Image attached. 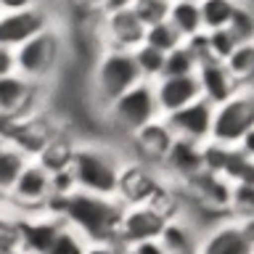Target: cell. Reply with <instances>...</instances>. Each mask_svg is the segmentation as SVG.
I'll return each mask as SVG.
<instances>
[{
	"label": "cell",
	"mask_w": 254,
	"mask_h": 254,
	"mask_svg": "<svg viewBox=\"0 0 254 254\" xmlns=\"http://www.w3.org/2000/svg\"><path fill=\"white\" fill-rule=\"evenodd\" d=\"M167 21L178 29L183 40L193 37L201 32V13H198V0H170Z\"/></svg>",
	"instance_id": "cell-20"
},
{
	"label": "cell",
	"mask_w": 254,
	"mask_h": 254,
	"mask_svg": "<svg viewBox=\"0 0 254 254\" xmlns=\"http://www.w3.org/2000/svg\"><path fill=\"white\" fill-rule=\"evenodd\" d=\"M143 43H148L151 48H156V51H162V53H170L172 48H178L183 43V37L178 35V29L164 19V21H156V24H151V27H146Z\"/></svg>",
	"instance_id": "cell-26"
},
{
	"label": "cell",
	"mask_w": 254,
	"mask_h": 254,
	"mask_svg": "<svg viewBox=\"0 0 254 254\" xmlns=\"http://www.w3.org/2000/svg\"><path fill=\"white\" fill-rule=\"evenodd\" d=\"M140 82L138 66L132 61V51H111L101 48L90 74V98L101 111H106L111 101H117L132 85Z\"/></svg>",
	"instance_id": "cell-3"
},
{
	"label": "cell",
	"mask_w": 254,
	"mask_h": 254,
	"mask_svg": "<svg viewBox=\"0 0 254 254\" xmlns=\"http://www.w3.org/2000/svg\"><path fill=\"white\" fill-rule=\"evenodd\" d=\"M198 170H201V146L178 140V138L172 140L162 167H159L162 178L175 183V186H180L183 180H188L190 175H196Z\"/></svg>",
	"instance_id": "cell-17"
},
{
	"label": "cell",
	"mask_w": 254,
	"mask_h": 254,
	"mask_svg": "<svg viewBox=\"0 0 254 254\" xmlns=\"http://www.w3.org/2000/svg\"><path fill=\"white\" fill-rule=\"evenodd\" d=\"M135 0H103V11H125V8H132Z\"/></svg>",
	"instance_id": "cell-36"
},
{
	"label": "cell",
	"mask_w": 254,
	"mask_h": 254,
	"mask_svg": "<svg viewBox=\"0 0 254 254\" xmlns=\"http://www.w3.org/2000/svg\"><path fill=\"white\" fill-rule=\"evenodd\" d=\"M122 254H132V252H130V249H125V252H122Z\"/></svg>",
	"instance_id": "cell-38"
},
{
	"label": "cell",
	"mask_w": 254,
	"mask_h": 254,
	"mask_svg": "<svg viewBox=\"0 0 254 254\" xmlns=\"http://www.w3.org/2000/svg\"><path fill=\"white\" fill-rule=\"evenodd\" d=\"M125 206L114 196H98L87 190H71L61 198H51L45 212L56 214L64 225L77 230L87 244L117 241L119 220Z\"/></svg>",
	"instance_id": "cell-1"
},
{
	"label": "cell",
	"mask_w": 254,
	"mask_h": 254,
	"mask_svg": "<svg viewBox=\"0 0 254 254\" xmlns=\"http://www.w3.org/2000/svg\"><path fill=\"white\" fill-rule=\"evenodd\" d=\"M85 246H87L85 238L79 236L77 230H71L61 222L59 233H56V238L51 241L45 254H85Z\"/></svg>",
	"instance_id": "cell-28"
},
{
	"label": "cell",
	"mask_w": 254,
	"mask_h": 254,
	"mask_svg": "<svg viewBox=\"0 0 254 254\" xmlns=\"http://www.w3.org/2000/svg\"><path fill=\"white\" fill-rule=\"evenodd\" d=\"M143 32H146V27L138 21L132 8L101 13L98 35H101L103 48H111V51H135L143 43Z\"/></svg>",
	"instance_id": "cell-11"
},
{
	"label": "cell",
	"mask_w": 254,
	"mask_h": 254,
	"mask_svg": "<svg viewBox=\"0 0 254 254\" xmlns=\"http://www.w3.org/2000/svg\"><path fill=\"white\" fill-rule=\"evenodd\" d=\"M196 85H198V93H201L204 101H209L212 106H217V103H222L225 98H230L238 87L236 79L230 77V71L225 69V64L222 61H214V59H204L196 64ZM246 87V85H244Z\"/></svg>",
	"instance_id": "cell-15"
},
{
	"label": "cell",
	"mask_w": 254,
	"mask_h": 254,
	"mask_svg": "<svg viewBox=\"0 0 254 254\" xmlns=\"http://www.w3.org/2000/svg\"><path fill=\"white\" fill-rule=\"evenodd\" d=\"M244 0H198V13H201V32L212 29H225L233 19L236 8ZM252 3V0H246Z\"/></svg>",
	"instance_id": "cell-21"
},
{
	"label": "cell",
	"mask_w": 254,
	"mask_h": 254,
	"mask_svg": "<svg viewBox=\"0 0 254 254\" xmlns=\"http://www.w3.org/2000/svg\"><path fill=\"white\" fill-rule=\"evenodd\" d=\"M198 238H201V228L188 214L180 212L164 222L162 233H159V244L164 246L167 254H196Z\"/></svg>",
	"instance_id": "cell-18"
},
{
	"label": "cell",
	"mask_w": 254,
	"mask_h": 254,
	"mask_svg": "<svg viewBox=\"0 0 254 254\" xmlns=\"http://www.w3.org/2000/svg\"><path fill=\"white\" fill-rule=\"evenodd\" d=\"M196 254H254V217L225 214L201 230Z\"/></svg>",
	"instance_id": "cell-7"
},
{
	"label": "cell",
	"mask_w": 254,
	"mask_h": 254,
	"mask_svg": "<svg viewBox=\"0 0 254 254\" xmlns=\"http://www.w3.org/2000/svg\"><path fill=\"white\" fill-rule=\"evenodd\" d=\"M74 8H79V11H87V13H103V0H69Z\"/></svg>",
	"instance_id": "cell-35"
},
{
	"label": "cell",
	"mask_w": 254,
	"mask_h": 254,
	"mask_svg": "<svg viewBox=\"0 0 254 254\" xmlns=\"http://www.w3.org/2000/svg\"><path fill=\"white\" fill-rule=\"evenodd\" d=\"M125 162V151L109 146V143H77L69 162V172L74 178L77 190L114 196Z\"/></svg>",
	"instance_id": "cell-2"
},
{
	"label": "cell",
	"mask_w": 254,
	"mask_h": 254,
	"mask_svg": "<svg viewBox=\"0 0 254 254\" xmlns=\"http://www.w3.org/2000/svg\"><path fill=\"white\" fill-rule=\"evenodd\" d=\"M167 11H170V0H135L132 3V13L138 16V21L143 24V27L164 21Z\"/></svg>",
	"instance_id": "cell-29"
},
{
	"label": "cell",
	"mask_w": 254,
	"mask_h": 254,
	"mask_svg": "<svg viewBox=\"0 0 254 254\" xmlns=\"http://www.w3.org/2000/svg\"><path fill=\"white\" fill-rule=\"evenodd\" d=\"M0 13H3V11H0Z\"/></svg>",
	"instance_id": "cell-39"
},
{
	"label": "cell",
	"mask_w": 254,
	"mask_h": 254,
	"mask_svg": "<svg viewBox=\"0 0 254 254\" xmlns=\"http://www.w3.org/2000/svg\"><path fill=\"white\" fill-rule=\"evenodd\" d=\"M172 140L175 138H172V132L167 130L162 117L154 119V122H148L146 127H140L138 132H132L130 138H127V143L135 148V162L146 164L151 170H159V167H162Z\"/></svg>",
	"instance_id": "cell-13"
},
{
	"label": "cell",
	"mask_w": 254,
	"mask_h": 254,
	"mask_svg": "<svg viewBox=\"0 0 254 254\" xmlns=\"http://www.w3.org/2000/svg\"><path fill=\"white\" fill-rule=\"evenodd\" d=\"M103 117H106L111 130L119 132L125 140L130 138L132 132H138L140 127H146L148 122L159 119L162 114H159L151 82L140 79L138 85H132L127 93H122L117 101L109 103L106 111H103Z\"/></svg>",
	"instance_id": "cell-6"
},
{
	"label": "cell",
	"mask_w": 254,
	"mask_h": 254,
	"mask_svg": "<svg viewBox=\"0 0 254 254\" xmlns=\"http://www.w3.org/2000/svg\"><path fill=\"white\" fill-rule=\"evenodd\" d=\"M230 35H233L236 43H254V11H252V3H244L236 8L233 19L225 27Z\"/></svg>",
	"instance_id": "cell-27"
},
{
	"label": "cell",
	"mask_w": 254,
	"mask_h": 254,
	"mask_svg": "<svg viewBox=\"0 0 254 254\" xmlns=\"http://www.w3.org/2000/svg\"><path fill=\"white\" fill-rule=\"evenodd\" d=\"M53 24H59V19L48 3L21 8V11H3L0 13V45L16 51L19 45H24L27 40L45 32Z\"/></svg>",
	"instance_id": "cell-9"
},
{
	"label": "cell",
	"mask_w": 254,
	"mask_h": 254,
	"mask_svg": "<svg viewBox=\"0 0 254 254\" xmlns=\"http://www.w3.org/2000/svg\"><path fill=\"white\" fill-rule=\"evenodd\" d=\"M196 71V59L188 51L186 43H180L178 48H172L170 53H164V66L162 77H188Z\"/></svg>",
	"instance_id": "cell-25"
},
{
	"label": "cell",
	"mask_w": 254,
	"mask_h": 254,
	"mask_svg": "<svg viewBox=\"0 0 254 254\" xmlns=\"http://www.w3.org/2000/svg\"><path fill=\"white\" fill-rule=\"evenodd\" d=\"M27 162L29 156L21 148H16L5 135H0V204H5L16 178H19V172L24 170Z\"/></svg>",
	"instance_id": "cell-19"
},
{
	"label": "cell",
	"mask_w": 254,
	"mask_h": 254,
	"mask_svg": "<svg viewBox=\"0 0 254 254\" xmlns=\"http://www.w3.org/2000/svg\"><path fill=\"white\" fill-rule=\"evenodd\" d=\"M167 130L172 132V138L186 140V143H196L204 146L209 140V127H212V103L204 98H196L193 103L183 106L172 114L162 117Z\"/></svg>",
	"instance_id": "cell-10"
},
{
	"label": "cell",
	"mask_w": 254,
	"mask_h": 254,
	"mask_svg": "<svg viewBox=\"0 0 254 254\" xmlns=\"http://www.w3.org/2000/svg\"><path fill=\"white\" fill-rule=\"evenodd\" d=\"M225 69L230 71V77L236 79L238 85H252L254 82V43H241L233 48V53L228 56Z\"/></svg>",
	"instance_id": "cell-23"
},
{
	"label": "cell",
	"mask_w": 254,
	"mask_h": 254,
	"mask_svg": "<svg viewBox=\"0 0 254 254\" xmlns=\"http://www.w3.org/2000/svg\"><path fill=\"white\" fill-rule=\"evenodd\" d=\"M11 71H16L13 51H11V48H3V45H0V77L11 74Z\"/></svg>",
	"instance_id": "cell-33"
},
{
	"label": "cell",
	"mask_w": 254,
	"mask_h": 254,
	"mask_svg": "<svg viewBox=\"0 0 254 254\" xmlns=\"http://www.w3.org/2000/svg\"><path fill=\"white\" fill-rule=\"evenodd\" d=\"M132 61L138 66V74L140 79L146 82H154V79L162 77V66H164V53L151 48L148 43H140L138 48L132 51Z\"/></svg>",
	"instance_id": "cell-24"
},
{
	"label": "cell",
	"mask_w": 254,
	"mask_h": 254,
	"mask_svg": "<svg viewBox=\"0 0 254 254\" xmlns=\"http://www.w3.org/2000/svg\"><path fill=\"white\" fill-rule=\"evenodd\" d=\"M61 59H64V35L59 24L48 27L45 32H40V35H35L13 51L16 71L35 85L51 82L53 74L61 69Z\"/></svg>",
	"instance_id": "cell-4"
},
{
	"label": "cell",
	"mask_w": 254,
	"mask_h": 254,
	"mask_svg": "<svg viewBox=\"0 0 254 254\" xmlns=\"http://www.w3.org/2000/svg\"><path fill=\"white\" fill-rule=\"evenodd\" d=\"M130 252H132V254H167L164 246L159 244V238H151V241L135 244V246H130Z\"/></svg>",
	"instance_id": "cell-32"
},
{
	"label": "cell",
	"mask_w": 254,
	"mask_h": 254,
	"mask_svg": "<svg viewBox=\"0 0 254 254\" xmlns=\"http://www.w3.org/2000/svg\"><path fill=\"white\" fill-rule=\"evenodd\" d=\"M204 37H206V51H209V59H214V61H225L228 56L233 53V48L241 45V43H236L233 35H230L228 29L204 32Z\"/></svg>",
	"instance_id": "cell-30"
},
{
	"label": "cell",
	"mask_w": 254,
	"mask_h": 254,
	"mask_svg": "<svg viewBox=\"0 0 254 254\" xmlns=\"http://www.w3.org/2000/svg\"><path fill=\"white\" fill-rule=\"evenodd\" d=\"M151 87H154V98H156V106H159V114L162 117L188 106V103H193L196 98H201L193 74H188V77H159L151 82Z\"/></svg>",
	"instance_id": "cell-16"
},
{
	"label": "cell",
	"mask_w": 254,
	"mask_h": 254,
	"mask_svg": "<svg viewBox=\"0 0 254 254\" xmlns=\"http://www.w3.org/2000/svg\"><path fill=\"white\" fill-rule=\"evenodd\" d=\"M11 254H24V252H19V249H16V252H11Z\"/></svg>",
	"instance_id": "cell-37"
},
{
	"label": "cell",
	"mask_w": 254,
	"mask_h": 254,
	"mask_svg": "<svg viewBox=\"0 0 254 254\" xmlns=\"http://www.w3.org/2000/svg\"><path fill=\"white\" fill-rule=\"evenodd\" d=\"M45 0H0V11H21V8L43 5Z\"/></svg>",
	"instance_id": "cell-34"
},
{
	"label": "cell",
	"mask_w": 254,
	"mask_h": 254,
	"mask_svg": "<svg viewBox=\"0 0 254 254\" xmlns=\"http://www.w3.org/2000/svg\"><path fill=\"white\" fill-rule=\"evenodd\" d=\"M37 90L40 85L24 79L19 71L0 77V122L32 114V103H35Z\"/></svg>",
	"instance_id": "cell-14"
},
{
	"label": "cell",
	"mask_w": 254,
	"mask_h": 254,
	"mask_svg": "<svg viewBox=\"0 0 254 254\" xmlns=\"http://www.w3.org/2000/svg\"><path fill=\"white\" fill-rule=\"evenodd\" d=\"M125 246L117 241H93L85 246V254H122Z\"/></svg>",
	"instance_id": "cell-31"
},
{
	"label": "cell",
	"mask_w": 254,
	"mask_h": 254,
	"mask_svg": "<svg viewBox=\"0 0 254 254\" xmlns=\"http://www.w3.org/2000/svg\"><path fill=\"white\" fill-rule=\"evenodd\" d=\"M61 228V220L51 212L19 214L16 220V249L24 254H45Z\"/></svg>",
	"instance_id": "cell-12"
},
{
	"label": "cell",
	"mask_w": 254,
	"mask_h": 254,
	"mask_svg": "<svg viewBox=\"0 0 254 254\" xmlns=\"http://www.w3.org/2000/svg\"><path fill=\"white\" fill-rule=\"evenodd\" d=\"M74 146H77V140H71L69 135L59 132L56 138L48 140V146H45L43 151H40V154H37L35 159L45 167L48 172L66 170L69 162H71V154H74Z\"/></svg>",
	"instance_id": "cell-22"
},
{
	"label": "cell",
	"mask_w": 254,
	"mask_h": 254,
	"mask_svg": "<svg viewBox=\"0 0 254 254\" xmlns=\"http://www.w3.org/2000/svg\"><path fill=\"white\" fill-rule=\"evenodd\" d=\"M48 201H51V172L37 159H29L16 178L5 204L16 214H35L45 212Z\"/></svg>",
	"instance_id": "cell-8"
},
{
	"label": "cell",
	"mask_w": 254,
	"mask_h": 254,
	"mask_svg": "<svg viewBox=\"0 0 254 254\" xmlns=\"http://www.w3.org/2000/svg\"><path fill=\"white\" fill-rule=\"evenodd\" d=\"M254 132V90L252 85L238 87L217 106H212L209 140L220 146H238L246 135Z\"/></svg>",
	"instance_id": "cell-5"
}]
</instances>
